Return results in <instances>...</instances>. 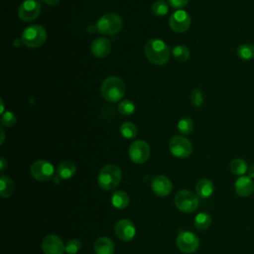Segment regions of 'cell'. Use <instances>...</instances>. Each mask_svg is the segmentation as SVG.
Returning <instances> with one entry per match:
<instances>
[{"mask_svg": "<svg viewBox=\"0 0 254 254\" xmlns=\"http://www.w3.org/2000/svg\"><path fill=\"white\" fill-rule=\"evenodd\" d=\"M144 51L148 61L157 65L165 64L169 61L172 53L167 44L160 39L149 40L145 44Z\"/></svg>", "mask_w": 254, "mask_h": 254, "instance_id": "6da1fadb", "label": "cell"}, {"mask_svg": "<svg viewBox=\"0 0 254 254\" xmlns=\"http://www.w3.org/2000/svg\"><path fill=\"white\" fill-rule=\"evenodd\" d=\"M76 172L75 164L71 161H64L60 163V165L57 168V175L62 180H68L71 177L74 176Z\"/></svg>", "mask_w": 254, "mask_h": 254, "instance_id": "ffe728a7", "label": "cell"}, {"mask_svg": "<svg viewBox=\"0 0 254 254\" xmlns=\"http://www.w3.org/2000/svg\"><path fill=\"white\" fill-rule=\"evenodd\" d=\"M41 13V4L37 0H25L18 9V16L21 20L30 22L38 18Z\"/></svg>", "mask_w": 254, "mask_h": 254, "instance_id": "7c38bea8", "label": "cell"}, {"mask_svg": "<svg viewBox=\"0 0 254 254\" xmlns=\"http://www.w3.org/2000/svg\"><path fill=\"white\" fill-rule=\"evenodd\" d=\"M0 112H1V114L4 113V102H3L2 98H1V109H0Z\"/></svg>", "mask_w": 254, "mask_h": 254, "instance_id": "f35d334b", "label": "cell"}, {"mask_svg": "<svg viewBox=\"0 0 254 254\" xmlns=\"http://www.w3.org/2000/svg\"><path fill=\"white\" fill-rule=\"evenodd\" d=\"M175 205L186 213H191L198 207V196L189 190H182L175 196Z\"/></svg>", "mask_w": 254, "mask_h": 254, "instance_id": "8992f818", "label": "cell"}, {"mask_svg": "<svg viewBox=\"0 0 254 254\" xmlns=\"http://www.w3.org/2000/svg\"><path fill=\"white\" fill-rule=\"evenodd\" d=\"M100 92L106 101L117 102L124 97L126 93V84L119 76H108L103 80Z\"/></svg>", "mask_w": 254, "mask_h": 254, "instance_id": "7a4b0ae2", "label": "cell"}, {"mask_svg": "<svg viewBox=\"0 0 254 254\" xmlns=\"http://www.w3.org/2000/svg\"><path fill=\"white\" fill-rule=\"evenodd\" d=\"M111 203L117 209H124L129 204V196L123 190H116L111 196Z\"/></svg>", "mask_w": 254, "mask_h": 254, "instance_id": "7402d4cb", "label": "cell"}, {"mask_svg": "<svg viewBox=\"0 0 254 254\" xmlns=\"http://www.w3.org/2000/svg\"><path fill=\"white\" fill-rule=\"evenodd\" d=\"M169 149L173 156L180 159H185L191 154L192 145L188 138L177 135L170 140Z\"/></svg>", "mask_w": 254, "mask_h": 254, "instance_id": "52a82bcc", "label": "cell"}, {"mask_svg": "<svg viewBox=\"0 0 254 254\" xmlns=\"http://www.w3.org/2000/svg\"><path fill=\"white\" fill-rule=\"evenodd\" d=\"M115 234L120 240L128 242L135 237L136 227L131 220L126 218L120 219L115 225Z\"/></svg>", "mask_w": 254, "mask_h": 254, "instance_id": "4fadbf2b", "label": "cell"}, {"mask_svg": "<svg viewBox=\"0 0 254 254\" xmlns=\"http://www.w3.org/2000/svg\"><path fill=\"white\" fill-rule=\"evenodd\" d=\"M237 56L243 61H250L254 59V45L242 44L237 49Z\"/></svg>", "mask_w": 254, "mask_h": 254, "instance_id": "d4e9b609", "label": "cell"}, {"mask_svg": "<svg viewBox=\"0 0 254 254\" xmlns=\"http://www.w3.org/2000/svg\"><path fill=\"white\" fill-rule=\"evenodd\" d=\"M151 188L154 193H156L157 195L166 196L171 193L173 186L169 178L163 175H157L153 178L151 182Z\"/></svg>", "mask_w": 254, "mask_h": 254, "instance_id": "9a60e30c", "label": "cell"}, {"mask_svg": "<svg viewBox=\"0 0 254 254\" xmlns=\"http://www.w3.org/2000/svg\"><path fill=\"white\" fill-rule=\"evenodd\" d=\"M248 177L251 179H254V165H252L250 168H248Z\"/></svg>", "mask_w": 254, "mask_h": 254, "instance_id": "d590c367", "label": "cell"}, {"mask_svg": "<svg viewBox=\"0 0 254 254\" xmlns=\"http://www.w3.org/2000/svg\"><path fill=\"white\" fill-rule=\"evenodd\" d=\"M169 6L164 0H157L152 5V12L156 16H164L168 13Z\"/></svg>", "mask_w": 254, "mask_h": 254, "instance_id": "f546056e", "label": "cell"}, {"mask_svg": "<svg viewBox=\"0 0 254 254\" xmlns=\"http://www.w3.org/2000/svg\"><path fill=\"white\" fill-rule=\"evenodd\" d=\"M7 166H8L7 160L4 157H1V159H0V171L3 172L7 168Z\"/></svg>", "mask_w": 254, "mask_h": 254, "instance_id": "e575fe53", "label": "cell"}, {"mask_svg": "<svg viewBox=\"0 0 254 254\" xmlns=\"http://www.w3.org/2000/svg\"><path fill=\"white\" fill-rule=\"evenodd\" d=\"M31 176L40 182H46L54 178L55 168L54 166L45 160H38L34 162L30 168Z\"/></svg>", "mask_w": 254, "mask_h": 254, "instance_id": "30bf717a", "label": "cell"}, {"mask_svg": "<svg viewBox=\"0 0 254 254\" xmlns=\"http://www.w3.org/2000/svg\"><path fill=\"white\" fill-rule=\"evenodd\" d=\"M191 23V18L185 10L174 12L169 19L171 29L176 33H184L189 30Z\"/></svg>", "mask_w": 254, "mask_h": 254, "instance_id": "8fae6325", "label": "cell"}, {"mask_svg": "<svg viewBox=\"0 0 254 254\" xmlns=\"http://www.w3.org/2000/svg\"><path fill=\"white\" fill-rule=\"evenodd\" d=\"M114 250V242L109 237L102 236L97 238L94 242L95 254H113Z\"/></svg>", "mask_w": 254, "mask_h": 254, "instance_id": "ac0fdd59", "label": "cell"}, {"mask_svg": "<svg viewBox=\"0 0 254 254\" xmlns=\"http://www.w3.org/2000/svg\"><path fill=\"white\" fill-rule=\"evenodd\" d=\"M178 130L183 135L190 134L193 129V121L189 117H184L178 122Z\"/></svg>", "mask_w": 254, "mask_h": 254, "instance_id": "f1b7e54d", "label": "cell"}, {"mask_svg": "<svg viewBox=\"0 0 254 254\" xmlns=\"http://www.w3.org/2000/svg\"><path fill=\"white\" fill-rule=\"evenodd\" d=\"M120 133L126 139H134L137 136V127L130 121L123 122L120 126Z\"/></svg>", "mask_w": 254, "mask_h": 254, "instance_id": "484cf974", "label": "cell"}, {"mask_svg": "<svg viewBox=\"0 0 254 254\" xmlns=\"http://www.w3.org/2000/svg\"><path fill=\"white\" fill-rule=\"evenodd\" d=\"M172 54L174 58L179 62H187L190 56V50L186 46H182V45H179L173 48Z\"/></svg>", "mask_w": 254, "mask_h": 254, "instance_id": "4316f807", "label": "cell"}, {"mask_svg": "<svg viewBox=\"0 0 254 254\" xmlns=\"http://www.w3.org/2000/svg\"><path fill=\"white\" fill-rule=\"evenodd\" d=\"M177 246L183 253L190 254L198 249L199 239L190 231L181 230L177 237Z\"/></svg>", "mask_w": 254, "mask_h": 254, "instance_id": "ba28073f", "label": "cell"}, {"mask_svg": "<svg viewBox=\"0 0 254 254\" xmlns=\"http://www.w3.org/2000/svg\"><path fill=\"white\" fill-rule=\"evenodd\" d=\"M47 40V31L41 25H31L27 27L21 35L22 43L29 48H39Z\"/></svg>", "mask_w": 254, "mask_h": 254, "instance_id": "277c9868", "label": "cell"}, {"mask_svg": "<svg viewBox=\"0 0 254 254\" xmlns=\"http://www.w3.org/2000/svg\"><path fill=\"white\" fill-rule=\"evenodd\" d=\"M0 132H1V145H2V144H3V142H4L5 134H4V130H3V129H0Z\"/></svg>", "mask_w": 254, "mask_h": 254, "instance_id": "74e56055", "label": "cell"}, {"mask_svg": "<svg viewBox=\"0 0 254 254\" xmlns=\"http://www.w3.org/2000/svg\"><path fill=\"white\" fill-rule=\"evenodd\" d=\"M129 158L135 164L146 163L151 155L149 145L143 140H135L129 147Z\"/></svg>", "mask_w": 254, "mask_h": 254, "instance_id": "9c48e42d", "label": "cell"}, {"mask_svg": "<svg viewBox=\"0 0 254 254\" xmlns=\"http://www.w3.org/2000/svg\"><path fill=\"white\" fill-rule=\"evenodd\" d=\"M235 192L240 196H249L254 192V182L248 176L239 177L234 184Z\"/></svg>", "mask_w": 254, "mask_h": 254, "instance_id": "2e32d148", "label": "cell"}, {"mask_svg": "<svg viewBox=\"0 0 254 254\" xmlns=\"http://www.w3.org/2000/svg\"><path fill=\"white\" fill-rule=\"evenodd\" d=\"M42 249L45 254H64L65 245L59 236L50 234L43 239Z\"/></svg>", "mask_w": 254, "mask_h": 254, "instance_id": "5bb4252c", "label": "cell"}, {"mask_svg": "<svg viewBox=\"0 0 254 254\" xmlns=\"http://www.w3.org/2000/svg\"><path fill=\"white\" fill-rule=\"evenodd\" d=\"M16 121H17V117L16 115L11 112V111H6L2 114V117H1V124L3 126H6V127H12L16 124Z\"/></svg>", "mask_w": 254, "mask_h": 254, "instance_id": "4dcf8cb0", "label": "cell"}, {"mask_svg": "<svg viewBox=\"0 0 254 254\" xmlns=\"http://www.w3.org/2000/svg\"><path fill=\"white\" fill-rule=\"evenodd\" d=\"M189 0H168V4H170L174 8H184L188 5Z\"/></svg>", "mask_w": 254, "mask_h": 254, "instance_id": "836d02e7", "label": "cell"}, {"mask_svg": "<svg viewBox=\"0 0 254 254\" xmlns=\"http://www.w3.org/2000/svg\"><path fill=\"white\" fill-rule=\"evenodd\" d=\"M15 191V185L11 178L2 175L0 177V195L2 198L10 197Z\"/></svg>", "mask_w": 254, "mask_h": 254, "instance_id": "44dd1931", "label": "cell"}, {"mask_svg": "<svg viewBox=\"0 0 254 254\" xmlns=\"http://www.w3.org/2000/svg\"><path fill=\"white\" fill-rule=\"evenodd\" d=\"M81 248V242L78 239H70L65 244V252L67 254H76Z\"/></svg>", "mask_w": 254, "mask_h": 254, "instance_id": "1f68e13d", "label": "cell"}, {"mask_svg": "<svg viewBox=\"0 0 254 254\" xmlns=\"http://www.w3.org/2000/svg\"><path fill=\"white\" fill-rule=\"evenodd\" d=\"M190 100H191V103L194 106H196V107L201 106V104L203 103V95H202V92L199 88H195L191 91Z\"/></svg>", "mask_w": 254, "mask_h": 254, "instance_id": "d6a6232c", "label": "cell"}, {"mask_svg": "<svg viewBox=\"0 0 254 254\" xmlns=\"http://www.w3.org/2000/svg\"><path fill=\"white\" fill-rule=\"evenodd\" d=\"M122 173L117 165L109 164L104 166L97 177L98 186L104 190H114L120 183Z\"/></svg>", "mask_w": 254, "mask_h": 254, "instance_id": "3957f363", "label": "cell"}, {"mask_svg": "<svg viewBox=\"0 0 254 254\" xmlns=\"http://www.w3.org/2000/svg\"><path fill=\"white\" fill-rule=\"evenodd\" d=\"M123 26L122 18L115 13H107L101 16L96 23V30L103 35H115Z\"/></svg>", "mask_w": 254, "mask_h": 254, "instance_id": "5b68a950", "label": "cell"}, {"mask_svg": "<svg viewBox=\"0 0 254 254\" xmlns=\"http://www.w3.org/2000/svg\"><path fill=\"white\" fill-rule=\"evenodd\" d=\"M135 109H136L135 103L129 99H124L119 102L118 111L123 116H131L135 112Z\"/></svg>", "mask_w": 254, "mask_h": 254, "instance_id": "83f0119b", "label": "cell"}, {"mask_svg": "<svg viewBox=\"0 0 254 254\" xmlns=\"http://www.w3.org/2000/svg\"><path fill=\"white\" fill-rule=\"evenodd\" d=\"M214 190L213 183L208 179H201L195 185V191L200 198H207L211 196Z\"/></svg>", "mask_w": 254, "mask_h": 254, "instance_id": "d6986e66", "label": "cell"}, {"mask_svg": "<svg viewBox=\"0 0 254 254\" xmlns=\"http://www.w3.org/2000/svg\"><path fill=\"white\" fill-rule=\"evenodd\" d=\"M193 224L198 230H205L211 224V217L206 212H199L193 219Z\"/></svg>", "mask_w": 254, "mask_h": 254, "instance_id": "603a6c76", "label": "cell"}, {"mask_svg": "<svg viewBox=\"0 0 254 254\" xmlns=\"http://www.w3.org/2000/svg\"><path fill=\"white\" fill-rule=\"evenodd\" d=\"M44 2L49 5H57L60 2V0H44Z\"/></svg>", "mask_w": 254, "mask_h": 254, "instance_id": "8d00e7d4", "label": "cell"}, {"mask_svg": "<svg viewBox=\"0 0 254 254\" xmlns=\"http://www.w3.org/2000/svg\"><path fill=\"white\" fill-rule=\"evenodd\" d=\"M111 52V42L103 37L96 38L91 44V53L96 58H105Z\"/></svg>", "mask_w": 254, "mask_h": 254, "instance_id": "e0dca14e", "label": "cell"}, {"mask_svg": "<svg viewBox=\"0 0 254 254\" xmlns=\"http://www.w3.org/2000/svg\"><path fill=\"white\" fill-rule=\"evenodd\" d=\"M230 171L235 176H243L248 171V166L245 160L243 159H234L230 163Z\"/></svg>", "mask_w": 254, "mask_h": 254, "instance_id": "cb8c5ba5", "label": "cell"}]
</instances>
